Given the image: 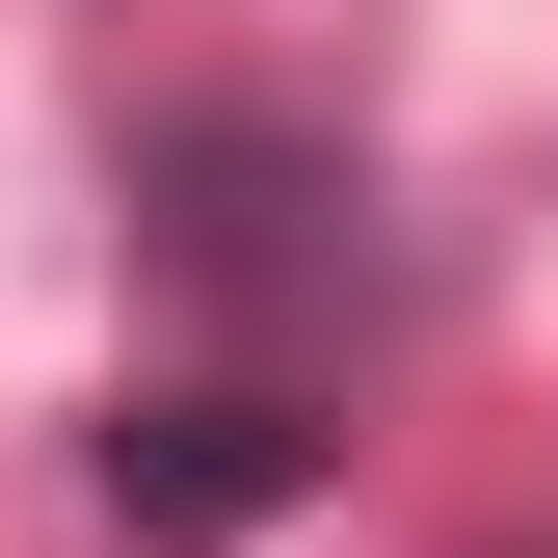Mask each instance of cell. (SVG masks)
<instances>
[{"label":"cell","mask_w":558,"mask_h":558,"mask_svg":"<svg viewBox=\"0 0 558 558\" xmlns=\"http://www.w3.org/2000/svg\"><path fill=\"white\" fill-rule=\"evenodd\" d=\"M319 452H345L319 373H160V399H107V506L160 532V558H186V532H266Z\"/></svg>","instance_id":"obj_2"},{"label":"cell","mask_w":558,"mask_h":558,"mask_svg":"<svg viewBox=\"0 0 558 558\" xmlns=\"http://www.w3.org/2000/svg\"><path fill=\"white\" fill-rule=\"evenodd\" d=\"M133 266L214 319V373H319V345L373 319V186H345V133H293V107H160L133 133Z\"/></svg>","instance_id":"obj_1"}]
</instances>
